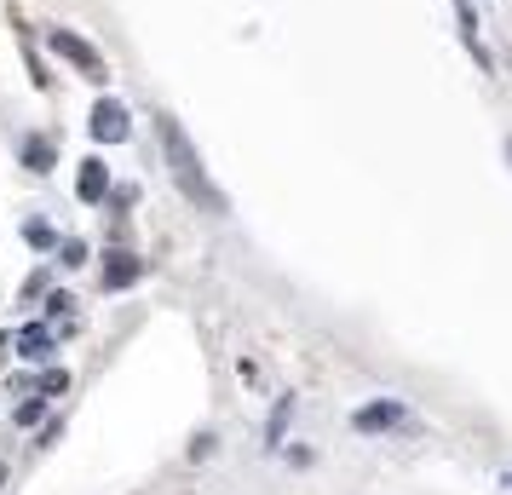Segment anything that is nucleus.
Listing matches in <instances>:
<instances>
[{"label":"nucleus","mask_w":512,"mask_h":495,"mask_svg":"<svg viewBox=\"0 0 512 495\" xmlns=\"http://www.w3.org/2000/svg\"><path fill=\"white\" fill-rule=\"evenodd\" d=\"M156 133H162L167 167H173V179H179V190H185L190 202H202L208 213H225V196L213 190L208 167H202V156H196V144L185 139V127H179L173 116H156Z\"/></svg>","instance_id":"obj_1"},{"label":"nucleus","mask_w":512,"mask_h":495,"mask_svg":"<svg viewBox=\"0 0 512 495\" xmlns=\"http://www.w3.org/2000/svg\"><path fill=\"white\" fill-rule=\"evenodd\" d=\"M47 47L58 52V58H70V64H75L81 75H87V81H110V64H104V58H98V52L87 47L81 35H70V29H52V35H47Z\"/></svg>","instance_id":"obj_2"},{"label":"nucleus","mask_w":512,"mask_h":495,"mask_svg":"<svg viewBox=\"0 0 512 495\" xmlns=\"http://www.w3.org/2000/svg\"><path fill=\"white\" fill-rule=\"evenodd\" d=\"M87 127H93V139H98V144H121L127 133H133V121H127V110H121L116 98H98L93 116H87Z\"/></svg>","instance_id":"obj_3"},{"label":"nucleus","mask_w":512,"mask_h":495,"mask_svg":"<svg viewBox=\"0 0 512 495\" xmlns=\"http://www.w3.org/2000/svg\"><path fill=\"white\" fill-rule=\"evenodd\" d=\"M403 421V403H363L357 415H351V426L357 432H386V426Z\"/></svg>","instance_id":"obj_4"},{"label":"nucleus","mask_w":512,"mask_h":495,"mask_svg":"<svg viewBox=\"0 0 512 495\" xmlns=\"http://www.w3.org/2000/svg\"><path fill=\"white\" fill-rule=\"evenodd\" d=\"M144 277V260L133 254H104V288H133Z\"/></svg>","instance_id":"obj_5"},{"label":"nucleus","mask_w":512,"mask_h":495,"mask_svg":"<svg viewBox=\"0 0 512 495\" xmlns=\"http://www.w3.org/2000/svg\"><path fill=\"white\" fill-rule=\"evenodd\" d=\"M75 190H81V202H98V196L110 190V173H104V162H87V167H81Z\"/></svg>","instance_id":"obj_6"},{"label":"nucleus","mask_w":512,"mask_h":495,"mask_svg":"<svg viewBox=\"0 0 512 495\" xmlns=\"http://www.w3.org/2000/svg\"><path fill=\"white\" fill-rule=\"evenodd\" d=\"M18 346H24V357H52L58 346H52V329H41V323H29L24 334H18Z\"/></svg>","instance_id":"obj_7"},{"label":"nucleus","mask_w":512,"mask_h":495,"mask_svg":"<svg viewBox=\"0 0 512 495\" xmlns=\"http://www.w3.org/2000/svg\"><path fill=\"white\" fill-rule=\"evenodd\" d=\"M288 415H294V398H277V409H271V426H265V438H271V444L282 438V426H288Z\"/></svg>","instance_id":"obj_8"},{"label":"nucleus","mask_w":512,"mask_h":495,"mask_svg":"<svg viewBox=\"0 0 512 495\" xmlns=\"http://www.w3.org/2000/svg\"><path fill=\"white\" fill-rule=\"evenodd\" d=\"M64 386H70V375H64V369H47V375L35 380V392H41V398H58Z\"/></svg>","instance_id":"obj_9"},{"label":"nucleus","mask_w":512,"mask_h":495,"mask_svg":"<svg viewBox=\"0 0 512 495\" xmlns=\"http://www.w3.org/2000/svg\"><path fill=\"white\" fill-rule=\"evenodd\" d=\"M41 415H47V398H29L24 409H18V426H41Z\"/></svg>","instance_id":"obj_10"},{"label":"nucleus","mask_w":512,"mask_h":495,"mask_svg":"<svg viewBox=\"0 0 512 495\" xmlns=\"http://www.w3.org/2000/svg\"><path fill=\"white\" fill-rule=\"evenodd\" d=\"M47 162H52L47 144H29V167H35V173H47Z\"/></svg>","instance_id":"obj_11"},{"label":"nucleus","mask_w":512,"mask_h":495,"mask_svg":"<svg viewBox=\"0 0 512 495\" xmlns=\"http://www.w3.org/2000/svg\"><path fill=\"white\" fill-rule=\"evenodd\" d=\"M64 265H87V248L81 242H64Z\"/></svg>","instance_id":"obj_12"},{"label":"nucleus","mask_w":512,"mask_h":495,"mask_svg":"<svg viewBox=\"0 0 512 495\" xmlns=\"http://www.w3.org/2000/svg\"><path fill=\"white\" fill-rule=\"evenodd\" d=\"M202 455H213V432H202V438L190 444V461H202Z\"/></svg>","instance_id":"obj_13"},{"label":"nucleus","mask_w":512,"mask_h":495,"mask_svg":"<svg viewBox=\"0 0 512 495\" xmlns=\"http://www.w3.org/2000/svg\"><path fill=\"white\" fill-rule=\"evenodd\" d=\"M6 346H12V334H0V352H6Z\"/></svg>","instance_id":"obj_14"},{"label":"nucleus","mask_w":512,"mask_h":495,"mask_svg":"<svg viewBox=\"0 0 512 495\" xmlns=\"http://www.w3.org/2000/svg\"><path fill=\"white\" fill-rule=\"evenodd\" d=\"M501 484H507V490H512V472H507V478H501Z\"/></svg>","instance_id":"obj_15"},{"label":"nucleus","mask_w":512,"mask_h":495,"mask_svg":"<svg viewBox=\"0 0 512 495\" xmlns=\"http://www.w3.org/2000/svg\"><path fill=\"white\" fill-rule=\"evenodd\" d=\"M507 162H512V139H507Z\"/></svg>","instance_id":"obj_16"}]
</instances>
